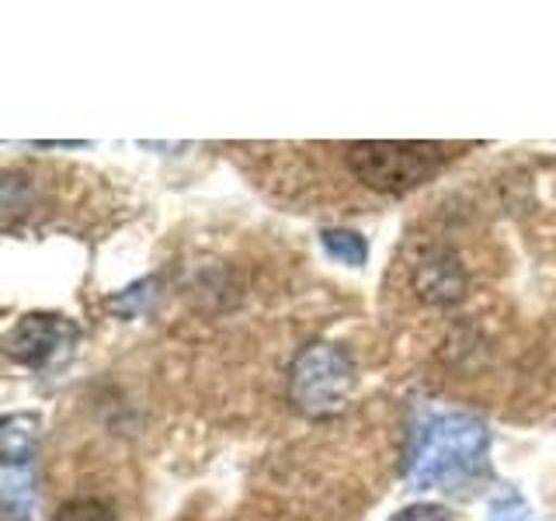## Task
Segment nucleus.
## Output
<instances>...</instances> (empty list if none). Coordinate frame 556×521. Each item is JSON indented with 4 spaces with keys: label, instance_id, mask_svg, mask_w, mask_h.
I'll list each match as a JSON object with an SVG mask.
<instances>
[{
    "label": "nucleus",
    "instance_id": "nucleus-1",
    "mask_svg": "<svg viewBox=\"0 0 556 521\" xmlns=\"http://www.w3.org/2000/svg\"><path fill=\"white\" fill-rule=\"evenodd\" d=\"M491 431L473 414H425L410 434L407 480L417 491L452 486L486 469Z\"/></svg>",
    "mask_w": 556,
    "mask_h": 521
},
{
    "label": "nucleus",
    "instance_id": "nucleus-2",
    "mask_svg": "<svg viewBox=\"0 0 556 521\" xmlns=\"http://www.w3.org/2000/svg\"><path fill=\"white\" fill-rule=\"evenodd\" d=\"M456 147L417 143V139H362L344 147V164L355 181L379 191V195H410L442 174Z\"/></svg>",
    "mask_w": 556,
    "mask_h": 521
},
{
    "label": "nucleus",
    "instance_id": "nucleus-3",
    "mask_svg": "<svg viewBox=\"0 0 556 521\" xmlns=\"http://www.w3.org/2000/svg\"><path fill=\"white\" fill-rule=\"evenodd\" d=\"M355 390V361L341 344L317 341L303 347L289 365V404L309 421H324L344 410Z\"/></svg>",
    "mask_w": 556,
    "mask_h": 521
},
{
    "label": "nucleus",
    "instance_id": "nucleus-4",
    "mask_svg": "<svg viewBox=\"0 0 556 521\" xmlns=\"http://www.w3.org/2000/svg\"><path fill=\"white\" fill-rule=\"evenodd\" d=\"M80 327L63 313H25L4 334V352L25 369H49L74 355Z\"/></svg>",
    "mask_w": 556,
    "mask_h": 521
},
{
    "label": "nucleus",
    "instance_id": "nucleus-5",
    "mask_svg": "<svg viewBox=\"0 0 556 521\" xmlns=\"http://www.w3.org/2000/svg\"><path fill=\"white\" fill-rule=\"evenodd\" d=\"M414 292L428 306H452L466 295V268L445 243H431L414 260Z\"/></svg>",
    "mask_w": 556,
    "mask_h": 521
},
{
    "label": "nucleus",
    "instance_id": "nucleus-6",
    "mask_svg": "<svg viewBox=\"0 0 556 521\" xmlns=\"http://www.w3.org/2000/svg\"><path fill=\"white\" fill-rule=\"evenodd\" d=\"M39 414H8L0 421V466H31L39 452Z\"/></svg>",
    "mask_w": 556,
    "mask_h": 521
},
{
    "label": "nucleus",
    "instance_id": "nucleus-7",
    "mask_svg": "<svg viewBox=\"0 0 556 521\" xmlns=\"http://www.w3.org/2000/svg\"><path fill=\"white\" fill-rule=\"evenodd\" d=\"M0 500L11 521H31L35 511V469L0 466Z\"/></svg>",
    "mask_w": 556,
    "mask_h": 521
},
{
    "label": "nucleus",
    "instance_id": "nucleus-8",
    "mask_svg": "<svg viewBox=\"0 0 556 521\" xmlns=\"http://www.w3.org/2000/svg\"><path fill=\"white\" fill-rule=\"evenodd\" d=\"M320 243L330 257L341 260L348 268H358L365 265V257H369V240L358 230H344V226H327V230H320Z\"/></svg>",
    "mask_w": 556,
    "mask_h": 521
},
{
    "label": "nucleus",
    "instance_id": "nucleus-9",
    "mask_svg": "<svg viewBox=\"0 0 556 521\" xmlns=\"http://www.w3.org/2000/svg\"><path fill=\"white\" fill-rule=\"evenodd\" d=\"M52 521H118V518L112 511V504H104L98 497H74L60 504Z\"/></svg>",
    "mask_w": 556,
    "mask_h": 521
},
{
    "label": "nucleus",
    "instance_id": "nucleus-10",
    "mask_svg": "<svg viewBox=\"0 0 556 521\" xmlns=\"http://www.w3.org/2000/svg\"><path fill=\"white\" fill-rule=\"evenodd\" d=\"M150 289H153V278H143V282L122 289V292H115L112 300H109V309L118 313V317H139V313L147 309L150 295H153Z\"/></svg>",
    "mask_w": 556,
    "mask_h": 521
},
{
    "label": "nucleus",
    "instance_id": "nucleus-11",
    "mask_svg": "<svg viewBox=\"0 0 556 521\" xmlns=\"http://www.w3.org/2000/svg\"><path fill=\"white\" fill-rule=\"evenodd\" d=\"M486 521H532L529 504L521 500L518 491L504 486V491L491 500V511H486Z\"/></svg>",
    "mask_w": 556,
    "mask_h": 521
},
{
    "label": "nucleus",
    "instance_id": "nucleus-12",
    "mask_svg": "<svg viewBox=\"0 0 556 521\" xmlns=\"http://www.w3.org/2000/svg\"><path fill=\"white\" fill-rule=\"evenodd\" d=\"M390 521H452V511L445 504H407Z\"/></svg>",
    "mask_w": 556,
    "mask_h": 521
}]
</instances>
